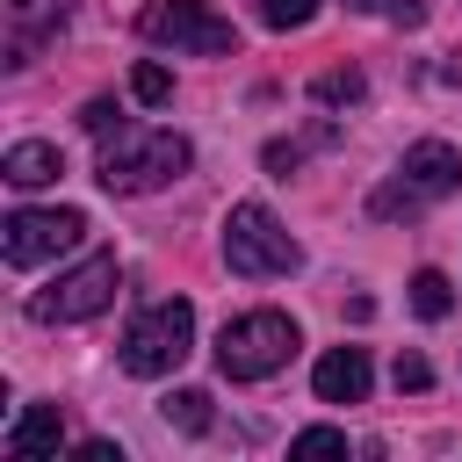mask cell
Wrapping results in <instances>:
<instances>
[{
	"label": "cell",
	"instance_id": "obj_1",
	"mask_svg": "<svg viewBox=\"0 0 462 462\" xmlns=\"http://www.w3.org/2000/svg\"><path fill=\"white\" fill-rule=\"evenodd\" d=\"M195 166V152H188V137H173V130H116V137H101V166H94V180L108 188V195H152V188H166V180H180Z\"/></svg>",
	"mask_w": 462,
	"mask_h": 462
},
{
	"label": "cell",
	"instance_id": "obj_2",
	"mask_svg": "<svg viewBox=\"0 0 462 462\" xmlns=\"http://www.w3.org/2000/svg\"><path fill=\"white\" fill-rule=\"evenodd\" d=\"M462 188V152L455 144H440V137H419L404 159H397V180H383L375 195H368V217H419L426 202H440V195H455Z\"/></svg>",
	"mask_w": 462,
	"mask_h": 462
},
{
	"label": "cell",
	"instance_id": "obj_3",
	"mask_svg": "<svg viewBox=\"0 0 462 462\" xmlns=\"http://www.w3.org/2000/svg\"><path fill=\"white\" fill-rule=\"evenodd\" d=\"M296 346H303V332H296L289 310H245V318H231V325L217 332V368H224L231 383H260V375L289 368Z\"/></svg>",
	"mask_w": 462,
	"mask_h": 462
},
{
	"label": "cell",
	"instance_id": "obj_4",
	"mask_svg": "<svg viewBox=\"0 0 462 462\" xmlns=\"http://www.w3.org/2000/svg\"><path fill=\"white\" fill-rule=\"evenodd\" d=\"M224 267L245 274V282H260V274H296V267H303V245L282 231V217H274L267 202H238V209L224 217Z\"/></svg>",
	"mask_w": 462,
	"mask_h": 462
},
{
	"label": "cell",
	"instance_id": "obj_5",
	"mask_svg": "<svg viewBox=\"0 0 462 462\" xmlns=\"http://www.w3.org/2000/svg\"><path fill=\"white\" fill-rule=\"evenodd\" d=\"M188 346H195V303H188V296H166V303H152V310L130 318L116 361H123L130 375H173V368L188 361Z\"/></svg>",
	"mask_w": 462,
	"mask_h": 462
},
{
	"label": "cell",
	"instance_id": "obj_6",
	"mask_svg": "<svg viewBox=\"0 0 462 462\" xmlns=\"http://www.w3.org/2000/svg\"><path fill=\"white\" fill-rule=\"evenodd\" d=\"M116 289H123L116 253H87L72 274H58L51 289L29 296V318H36V325H79V318H101V310L116 303Z\"/></svg>",
	"mask_w": 462,
	"mask_h": 462
},
{
	"label": "cell",
	"instance_id": "obj_7",
	"mask_svg": "<svg viewBox=\"0 0 462 462\" xmlns=\"http://www.w3.org/2000/svg\"><path fill=\"white\" fill-rule=\"evenodd\" d=\"M137 29L152 43H173V51H195V58H231L238 51V29L224 14H209V0H152L137 14Z\"/></svg>",
	"mask_w": 462,
	"mask_h": 462
},
{
	"label": "cell",
	"instance_id": "obj_8",
	"mask_svg": "<svg viewBox=\"0 0 462 462\" xmlns=\"http://www.w3.org/2000/svg\"><path fill=\"white\" fill-rule=\"evenodd\" d=\"M79 238H87V217H79V209H14V217L0 224L7 267H43V260L72 253Z\"/></svg>",
	"mask_w": 462,
	"mask_h": 462
},
{
	"label": "cell",
	"instance_id": "obj_9",
	"mask_svg": "<svg viewBox=\"0 0 462 462\" xmlns=\"http://www.w3.org/2000/svg\"><path fill=\"white\" fill-rule=\"evenodd\" d=\"M368 354L361 346H332V354H318V368H310V390H318V404H361L368 397Z\"/></svg>",
	"mask_w": 462,
	"mask_h": 462
},
{
	"label": "cell",
	"instance_id": "obj_10",
	"mask_svg": "<svg viewBox=\"0 0 462 462\" xmlns=\"http://www.w3.org/2000/svg\"><path fill=\"white\" fill-rule=\"evenodd\" d=\"M65 14H72L65 0H7V65H29L36 43L65 29Z\"/></svg>",
	"mask_w": 462,
	"mask_h": 462
},
{
	"label": "cell",
	"instance_id": "obj_11",
	"mask_svg": "<svg viewBox=\"0 0 462 462\" xmlns=\"http://www.w3.org/2000/svg\"><path fill=\"white\" fill-rule=\"evenodd\" d=\"M58 440H65V426H58V404H29L14 426H7V462H29V455H58Z\"/></svg>",
	"mask_w": 462,
	"mask_h": 462
},
{
	"label": "cell",
	"instance_id": "obj_12",
	"mask_svg": "<svg viewBox=\"0 0 462 462\" xmlns=\"http://www.w3.org/2000/svg\"><path fill=\"white\" fill-rule=\"evenodd\" d=\"M0 173H7L14 188H51V180L65 173V152H58V144H36V137H29V144H14V152L0 159Z\"/></svg>",
	"mask_w": 462,
	"mask_h": 462
},
{
	"label": "cell",
	"instance_id": "obj_13",
	"mask_svg": "<svg viewBox=\"0 0 462 462\" xmlns=\"http://www.w3.org/2000/svg\"><path fill=\"white\" fill-rule=\"evenodd\" d=\"M361 94H368V79H361L354 65H332V72L310 79V101H325V108H354Z\"/></svg>",
	"mask_w": 462,
	"mask_h": 462
},
{
	"label": "cell",
	"instance_id": "obj_14",
	"mask_svg": "<svg viewBox=\"0 0 462 462\" xmlns=\"http://www.w3.org/2000/svg\"><path fill=\"white\" fill-rule=\"evenodd\" d=\"M411 310H419L426 325L455 310V289H448V274H440V267H419V274H411Z\"/></svg>",
	"mask_w": 462,
	"mask_h": 462
},
{
	"label": "cell",
	"instance_id": "obj_15",
	"mask_svg": "<svg viewBox=\"0 0 462 462\" xmlns=\"http://www.w3.org/2000/svg\"><path fill=\"white\" fill-rule=\"evenodd\" d=\"M166 419H173L180 433H209V390H173V397H166Z\"/></svg>",
	"mask_w": 462,
	"mask_h": 462
},
{
	"label": "cell",
	"instance_id": "obj_16",
	"mask_svg": "<svg viewBox=\"0 0 462 462\" xmlns=\"http://www.w3.org/2000/svg\"><path fill=\"white\" fill-rule=\"evenodd\" d=\"M130 94H137V101H144V108H166V101H173V72H166V65H152V58H144V65H137V72H130Z\"/></svg>",
	"mask_w": 462,
	"mask_h": 462
},
{
	"label": "cell",
	"instance_id": "obj_17",
	"mask_svg": "<svg viewBox=\"0 0 462 462\" xmlns=\"http://www.w3.org/2000/svg\"><path fill=\"white\" fill-rule=\"evenodd\" d=\"M289 455H296V462H310V455H346V433H339V426H303V433L289 440Z\"/></svg>",
	"mask_w": 462,
	"mask_h": 462
},
{
	"label": "cell",
	"instance_id": "obj_18",
	"mask_svg": "<svg viewBox=\"0 0 462 462\" xmlns=\"http://www.w3.org/2000/svg\"><path fill=\"white\" fill-rule=\"evenodd\" d=\"M253 14H260L267 29H303V22L318 14V0H253Z\"/></svg>",
	"mask_w": 462,
	"mask_h": 462
},
{
	"label": "cell",
	"instance_id": "obj_19",
	"mask_svg": "<svg viewBox=\"0 0 462 462\" xmlns=\"http://www.w3.org/2000/svg\"><path fill=\"white\" fill-rule=\"evenodd\" d=\"M354 14H383V22H397V29H419L426 22V0H346Z\"/></svg>",
	"mask_w": 462,
	"mask_h": 462
},
{
	"label": "cell",
	"instance_id": "obj_20",
	"mask_svg": "<svg viewBox=\"0 0 462 462\" xmlns=\"http://www.w3.org/2000/svg\"><path fill=\"white\" fill-rule=\"evenodd\" d=\"M79 130H87V137H116V130H123V108H116V101H87V108H79Z\"/></svg>",
	"mask_w": 462,
	"mask_h": 462
},
{
	"label": "cell",
	"instance_id": "obj_21",
	"mask_svg": "<svg viewBox=\"0 0 462 462\" xmlns=\"http://www.w3.org/2000/svg\"><path fill=\"white\" fill-rule=\"evenodd\" d=\"M390 375H397V390H426V383H433V361H426V354H397Z\"/></svg>",
	"mask_w": 462,
	"mask_h": 462
},
{
	"label": "cell",
	"instance_id": "obj_22",
	"mask_svg": "<svg viewBox=\"0 0 462 462\" xmlns=\"http://www.w3.org/2000/svg\"><path fill=\"white\" fill-rule=\"evenodd\" d=\"M303 144H310V137H303ZM303 144H289V137H274V144L260 152V159H267V173H296V166H303Z\"/></svg>",
	"mask_w": 462,
	"mask_h": 462
},
{
	"label": "cell",
	"instance_id": "obj_23",
	"mask_svg": "<svg viewBox=\"0 0 462 462\" xmlns=\"http://www.w3.org/2000/svg\"><path fill=\"white\" fill-rule=\"evenodd\" d=\"M79 462H123L116 440H79Z\"/></svg>",
	"mask_w": 462,
	"mask_h": 462
}]
</instances>
